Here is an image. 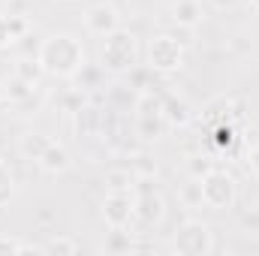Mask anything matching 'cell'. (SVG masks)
<instances>
[{"label": "cell", "instance_id": "1", "mask_svg": "<svg viewBox=\"0 0 259 256\" xmlns=\"http://www.w3.org/2000/svg\"><path fill=\"white\" fill-rule=\"evenodd\" d=\"M39 64L49 75H61V78H72L81 66L88 64L84 58V46L78 36L72 33H52L42 39L39 52H36Z\"/></svg>", "mask_w": 259, "mask_h": 256}, {"label": "cell", "instance_id": "2", "mask_svg": "<svg viewBox=\"0 0 259 256\" xmlns=\"http://www.w3.org/2000/svg\"><path fill=\"white\" fill-rule=\"evenodd\" d=\"M100 61H103V69H109V72H127V69H133L136 61H139L136 36L130 30H121V27L115 33H109L106 42H103Z\"/></svg>", "mask_w": 259, "mask_h": 256}, {"label": "cell", "instance_id": "3", "mask_svg": "<svg viewBox=\"0 0 259 256\" xmlns=\"http://www.w3.org/2000/svg\"><path fill=\"white\" fill-rule=\"evenodd\" d=\"M202 196H205V205L211 211H226L235 205V196H238V181L235 175H229L226 169H208L202 175Z\"/></svg>", "mask_w": 259, "mask_h": 256}, {"label": "cell", "instance_id": "4", "mask_svg": "<svg viewBox=\"0 0 259 256\" xmlns=\"http://www.w3.org/2000/svg\"><path fill=\"white\" fill-rule=\"evenodd\" d=\"M172 247H175V253H181V256H208L214 250V235H211L208 223H202V220H184L175 229Z\"/></svg>", "mask_w": 259, "mask_h": 256}, {"label": "cell", "instance_id": "5", "mask_svg": "<svg viewBox=\"0 0 259 256\" xmlns=\"http://www.w3.org/2000/svg\"><path fill=\"white\" fill-rule=\"evenodd\" d=\"M148 66L154 72H163V75L178 72L184 66V46L169 33H157L148 42Z\"/></svg>", "mask_w": 259, "mask_h": 256}, {"label": "cell", "instance_id": "6", "mask_svg": "<svg viewBox=\"0 0 259 256\" xmlns=\"http://www.w3.org/2000/svg\"><path fill=\"white\" fill-rule=\"evenodd\" d=\"M84 27H88V33L106 39L109 33H115L121 27V15L112 3H94L84 9Z\"/></svg>", "mask_w": 259, "mask_h": 256}, {"label": "cell", "instance_id": "7", "mask_svg": "<svg viewBox=\"0 0 259 256\" xmlns=\"http://www.w3.org/2000/svg\"><path fill=\"white\" fill-rule=\"evenodd\" d=\"M103 220L109 226H124L136 220V196L133 193H109L103 199Z\"/></svg>", "mask_w": 259, "mask_h": 256}, {"label": "cell", "instance_id": "8", "mask_svg": "<svg viewBox=\"0 0 259 256\" xmlns=\"http://www.w3.org/2000/svg\"><path fill=\"white\" fill-rule=\"evenodd\" d=\"M166 214V202L160 199V193H139L136 196V220L142 226H157Z\"/></svg>", "mask_w": 259, "mask_h": 256}, {"label": "cell", "instance_id": "9", "mask_svg": "<svg viewBox=\"0 0 259 256\" xmlns=\"http://www.w3.org/2000/svg\"><path fill=\"white\" fill-rule=\"evenodd\" d=\"M36 163H39V169H42V172H49V175H61V172H66V169L72 166V157H69L66 145L52 142V145L42 151V157H39Z\"/></svg>", "mask_w": 259, "mask_h": 256}, {"label": "cell", "instance_id": "10", "mask_svg": "<svg viewBox=\"0 0 259 256\" xmlns=\"http://www.w3.org/2000/svg\"><path fill=\"white\" fill-rule=\"evenodd\" d=\"M172 18H175V24H178V27L193 30V27L202 24L205 9H202V3H199V0H175V6H172Z\"/></svg>", "mask_w": 259, "mask_h": 256}, {"label": "cell", "instance_id": "11", "mask_svg": "<svg viewBox=\"0 0 259 256\" xmlns=\"http://www.w3.org/2000/svg\"><path fill=\"white\" fill-rule=\"evenodd\" d=\"M169 130V121L163 115H136V136L145 142H157L163 139Z\"/></svg>", "mask_w": 259, "mask_h": 256}, {"label": "cell", "instance_id": "12", "mask_svg": "<svg viewBox=\"0 0 259 256\" xmlns=\"http://www.w3.org/2000/svg\"><path fill=\"white\" fill-rule=\"evenodd\" d=\"M33 91H36V84L24 81V78H21V75H15V72L3 81V100H9L12 106H21L27 97H33Z\"/></svg>", "mask_w": 259, "mask_h": 256}, {"label": "cell", "instance_id": "13", "mask_svg": "<svg viewBox=\"0 0 259 256\" xmlns=\"http://www.w3.org/2000/svg\"><path fill=\"white\" fill-rule=\"evenodd\" d=\"M163 118L169 121V127H184L190 121V106L172 94H166V103H163Z\"/></svg>", "mask_w": 259, "mask_h": 256}, {"label": "cell", "instance_id": "14", "mask_svg": "<svg viewBox=\"0 0 259 256\" xmlns=\"http://www.w3.org/2000/svg\"><path fill=\"white\" fill-rule=\"evenodd\" d=\"M49 145H52V139L46 133H24L21 142H18V151H21L24 160H39Z\"/></svg>", "mask_w": 259, "mask_h": 256}, {"label": "cell", "instance_id": "15", "mask_svg": "<svg viewBox=\"0 0 259 256\" xmlns=\"http://www.w3.org/2000/svg\"><path fill=\"white\" fill-rule=\"evenodd\" d=\"M133 247H136V241L130 232H124V226H112V232L106 235V244H103L106 253H130Z\"/></svg>", "mask_w": 259, "mask_h": 256}, {"label": "cell", "instance_id": "16", "mask_svg": "<svg viewBox=\"0 0 259 256\" xmlns=\"http://www.w3.org/2000/svg\"><path fill=\"white\" fill-rule=\"evenodd\" d=\"M133 184H136V172L133 169H109L106 172L109 193H133Z\"/></svg>", "mask_w": 259, "mask_h": 256}, {"label": "cell", "instance_id": "17", "mask_svg": "<svg viewBox=\"0 0 259 256\" xmlns=\"http://www.w3.org/2000/svg\"><path fill=\"white\" fill-rule=\"evenodd\" d=\"M163 103H166V94L142 91L136 97V115H163Z\"/></svg>", "mask_w": 259, "mask_h": 256}, {"label": "cell", "instance_id": "18", "mask_svg": "<svg viewBox=\"0 0 259 256\" xmlns=\"http://www.w3.org/2000/svg\"><path fill=\"white\" fill-rule=\"evenodd\" d=\"M178 199L184 208H202L205 205V196H202V178H190L181 190H178Z\"/></svg>", "mask_w": 259, "mask_h": 256}, {"label": "cell", "instance_id": "19", "mask_svg": "<svg viewBox=\"0 0 259 256\" xmlns=\"http://www.w3.org/2000/svg\"><path fill=\"white\" fill-rule=\"evenodd\" d=\"M42 253H49V256H72V253H78V241H72V238H66V235H52V238L42 244Z\"/></svg>", "mask_w": 259, "mask_h": 256}, {"label": "cell", "instance_id": "20", "mask_svg": "<svg viewBox=\"0 0 259 256\" xmlns=\"http://www.w3.org/2000/svg\"><path fill=\"white\" fill-rule=\"evenodd\" d=\"M15 75H21V78L30 81V84H39V78L46 75V69L39 64V58H21V61L15 64Z\"/></svg>", "mask_w": 259, "mask_h": 256}, {"label": "cell", "instance_id": "21", "mask_svg": "<svg viewBox=\"0 0 259 256\" xmlns=\"http://www.w3.org/2000/svg\"><path fill=\"white\" fill-rule=\"evenodd\" d=\"M75 81H78V88L81 91H91V88H100V78H103V66H91L84 64L75 75H72Z\"/></svg>", "mask_w": 259, "mask_h": 256}, {"label": "cell", "instance_id": "22", "mask_svg": "<svg viewBox=\"0 0 259 256\" xmlns=\"http://www.w3.org/2000/svg\"><path fill=\"white\" fill-rule=\"evenodd\" d=\"M64 109H66V112H72V115L84 109V91H81V88H72V91H66Z\"/></svg>", "mask_w": 259, "mask_h": 256}, {"label": "cell", "instance_id": "23", "mask_svg": "<svg viewBox=\"0 0 259 256\" xmlns=\"http://www.w3.org/2000/svg\"><path fill=\"white\" fill-rule=\"evenodd\" d=\"M12 193H15V184H12V175H9V169L0 163V205H6L9 199H12Z\"/></svg>", "mask_w": 259, "mask_h": 256}, {"label": "cell", "instance_id": "24", "mask_svg": "<svg viewBox=\"0 0 259 256\" xmlns=\"http://www.w3.org/2000/svg\"><path fill=\"white\" fill-rule=\"evenodd\" d=\"M208 169H214L208 157H190V163H187V172H190V178H202Z\"/></svg>", "mask_w": 259, "mask_h": 256}, {"label": "cell", "instance_id": "25", "mask_svg": "<svg viewBox=\"0 0 259 256\" xmlns=\"http://www.w3.org/2000/svg\"><path fill=\"white\" fill-rule=\"evenodd\" d=\"M9 30H12V36H15V39H21V36L27 33V18H24V15H12V12H9Z\"/></svg>", "mask_w": 259, "mask_h": 256}, {"label": "cell", "instance_id": "26", "mask_svg": "<svg viewBox=\"0 0 259 256\" xmlns=\"http://www.w3.org/2000/svg\"><path fill=\"white\" fill-rule=\"evenodd\" d=\"M12 42H15V36H12V30H9V15L0 12V49H6V46H12Z\"/></svg>", "mask_w": 259, "mask_h": 256}, {"label": "cell", "instance_id": "27", "mask_svg": "<svg viewBox=\"0 0 259 256\" xmlns=\"http://www.w3.org/2000/svg\"><path fill=\"white\" fill-rule=\"evenodd\" d=\"M0 253H6V256L21 253V241H15L12 235H0Z\"/></svg>", "mask_w": 259, "mask_h": 256}, {"label": "cell", "instance_id": "28", "mask_svg": "<svg viewBox=\"0 0 259 256\" xmlns=\"http://www.w3.org/2000/svg\"><path fill=\"white\" fill-rule=\"evenodd\" d=\"M241 223H244L250 232H259V208H250V211H244V214H241Z\"/></svg>", "mask_w": 259, "mask_h": 256}, {"label": "cell", "instance_id": "29", "mask_svg": "<svg viewBox=\"0 0 259 256\" xmlns=\"http://www.w3.org/2000/svg\"><path fill=\"white\" fill-rule=\"evenodd\" d=\"M247 166H250V169L259 175V145H253V148H250V154H247Z\"/></svg>", "mask_w": 259, "mask_h": 256}, {"label": "cell", "instance_id": "30", "mask_svg": "<svg viewBox=\"0 0 259 256\" xmlns=\"http://www.w3.org/2000/svg\"><path fill=\"white\" fill-rule=\"evenodd\" d=\"M235 3H238V0H211V6H214V9H232Z\"/></svg>", "mask_w": 259, "mask_h": 256}, {"label": "cell", "instance_id": "31", "mask_svg": "<svg viewBox=\"0 0 259 256\" xmlns=\"http://www.w3.org/2000/svg\"><path fill=\"white\" fill-rule=\"evenodd\" d=\"M247 3H250V6H253V9H259V0H247Z\"/></svg>", "mask_w": 259, "mask_h": 256}, {"label": "cell", "instance_id": "32", "mask_svg": "<svg viewBox=\"0 0 259 256\" xmlns=\"http://www.w3.org/2000/svg\"><path fill=\"white\" fill-rule=\"evenodd\" d=\"M0 100H3V84H0Z\"/></svg>", "mask_w": 259, "mask_h": 256}]
</instances>
